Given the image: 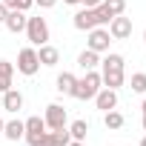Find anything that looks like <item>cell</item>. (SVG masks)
<instances>
[{
    "mask_svg": "<svg viewBox=\"0 0 146 146\" xmlns=\"http://www.w3.org/2000/svg\"><path fill=\"white\" fill-rule=\"evenodd\" d=\"M100 86H103L100 72H98V69H89L83 78H78L75 89H72V98H75V100H92V98L100 92Z\"/></svg>",
    "mask_w": 146,
    "mask_h": 146,
    "instance_id": "6da1fadb",
    "label": "cell"
},
{
    "mask_svg": "<svg viewBox=\"0 0 146 146\" xmlns=\"http://www.w3.org/2000/svg\"><path fill=\"white\" fill-rule=\"evenodd\" d=\"M112 17L98 6V9H80V12H75V17H72V23H75V29H80V32H89V29H95V26H106Z\"/></svg>",
    "mask_w": 146,
    "mask_h": 146,
    "instance_id": "7a4b0ae2",
    "label": "cell"
},
{
    "mask_svg": "<svg viewBox=\"0 0 146 146\" xmlns=\"http://www.w3.org/2000/svg\"><path fill=\"white\" fill-rule=\"evenodd\" d=\"M26 37H29V43L35 49L49 43V23H46V17H29L26 20Z\"/></svg>",
    "mask_w": 146,
    "mask_h": 146,
    "instance_id": "3957f363",
    "label": "cell"
},
{
    "mask_svg": "<svg viewBox=\"0 0 146 146\" xmlns=\"http://www.w3.org/2000/svg\"><path fill=\"white\" fill-rule=\"evenodd\" d=\"M37 69H40L37 49H35V46L20 49V52H17V72H20V75H26V78H32V75H37Z\"/></svg>",
    "mask_w": 146,
    "mask_h": 146,
    "instance_id": "277c9868",
    "label": "cell"
},
{
    "mask_svg": "<svg viewBox=\"0 0 146 146\" xmlns=\"http://www.w3.org/2000/svg\"><path fill=\"white\" fill-rule=\"evenodd\" d=\"M109 46H112V35H109V29H103V26L89 29L86 49H92V52H98V54H106V52H109Z\"/></svg>",
    "mask_w": 146,
    "mask_h": 146,
    "instance_id": "5b68a950",
    "label": "cell"
},
{
    "mask_svg": "<svg viewBox=\"0 0 146 146\" xmlns=\"http://www.w3.org/2000/svg\"><path fill=\"white\" fill-rule=\"evenodd\" d=\"M43 120H46V129H63V126L69 123V115H66V109H63L60 103H49Z\"/></svg>",
    "mask_w": 146,
    "mask_h": 146,
    "instance_id": "8992f818",
    "label": "cell"
},
{
    "mask_svg": "<svg viewBox=\"0 0 146 146\" xmlns=\"http://www.w3.org/2000/svg\"><path fill=\"white\" fill-rule=\"evenodd\" d=\"M109 35H112V40H126V37H132V17H123V15L112 17V20H109Z\"/></svg>",
    "mask_w": 146,
    "mask_h": 146,
    "instance_id": "52a82bcc",
    "label": "cell"
},
{
    "mask_svg": "<svg viewBox=\"0 0 146 146\" xmlns=\"http://www.w3.org/2000/svg\"><path fill=\"white\" fill-rule=\"evenodd\" d=\"M92 100H95V106H98L100 112L117 109V89H106V86H100V92H98Z\"/></svg>",
    "mask_w": 146,
    "mask_h": 146,
    "instance_id": "ba28073f",
    "label": "cell"
},
{
    "mask_svg": "<svg viewBox=\"0 0 146 146\" xmlns=\"http://www.w3.org/2000/svg\"><path fill=\"white\" fill-rule=\"evenodd\" d=\"M26 12H17V9H9V15H6V20H3V26L12 32V35H20V32H26Z\"/></svg>",
    "mask_w": 146,
    "mask_h": 146,
    "instance_id": "9c48e42d",
    "label": "cell"
},
{
    "mask_svg": "<svg viewBox=\"0 0 146 146\" xmlns=\"http://www.w3.org/2000/svg\"><path fill=\"white\" fill-rule=\"evenodd\" d=\"M100 80L106 89H120L126 83V72L123 69H106V72H100Z\"/></svg>",
    "mask_w": 146,
    "mask_h": 146,
    "instance_id": "30bf717a",
    "label": "cell"
},
{
    "mask_svg": "<svg viewBox=\"0 0 146 146\" xmlns=\"http://www.w3.org/2000/svg\"><path fill=\"white\" fill-rule=\"evenodd\" d=\"M0 109L17 115V112L23 109V95H20L17 89H6V92H3V106H0Z\"/></svg>",
    "mask_w": 146,
    "mask_h": 146,
    "instance_id": "8fae6325",
    "label": "cell"
},
{
    "mask_svg": "<svg viewBox=\"0 0 146 146\" xmlns=\"http://www.w3.org/2000/svg\"><path fill=\"white\" fill-rule=\"evenodd\" d=\"M37 60H40V66H57L60 63V52L52 43H43V46H37Z\"/></svg>",
    "mask_w": 146,
    "mask_h": 146,
    "instance_id": "7c38bea8",
    "label": "cell"
},
{
    "mask_svg": "<svg viewBox=\"0 0 146 146\" xmlns=\"http://www.w3.org/2000/svg\"><path fill=\"white\" fill-rule=\"evenodd\" d=\"M78 66H80L83 72L98 69V66H100V54H98V52H92V49H83V52L78 54Z\"/></svg>",
    "mask_w": 146,
    "mask_h": 146,
    "instance_id": "4fadbf2b",
    "label": "cell"
},
{
    "mask_svg": "<svg viewBox=\"0 0 146 146\" xmlns=\"http://www.w3.org/2000/svg\"><path fill=\"white\" fill-rule=\"evenodd\" d=\"M69 140H72V135H69L66 126L63 129H49V135H46V146H69Z\"/></svg>",
    "mask_w": 146,
    "mask_h": 146,
    "instance_id": "5bb4252c",
    "label": "cell"
},
{
    "mask_svg": "<svg viewBox=\"0 0 146 146\" xmlns=\"http://www.w3.org/2000/svg\"><path fill=\"white\" fill-rule=\"evenodd\" d=\"M12 78H15V63L0 60V95L6 89H12Z\"/></svg>",
    "mask_w": 146,
    "mask_h": 146,
    "instance_id": "9a60e30c",
    "label": "cell"
},
{
    "mask_svg": "<svg viewBox=\"0 0 146 146\" xmlns=\"http://www.w3.org/2000/svg\"><path fill=\"white\" fill-rule=\"evenodd\" d=\"M23 135H26V126H23V120H17V117L3 126V137H6V140H20Z\"/></svg>",
    "mask_w": 146,
    "mask_h": 146,
    "instance_id": "2e32d148",
    "label": "cell"
},
{
    "mask_svg": "<svg viewBox=\"0 0 146 146\" xmlns=\"http://www.w3.org/2000/svg\"><path fill=\"white\" fill-rule=\"evenodd\" d=\"M75 83H78V78L72 75V72H63V75H57V80H54V89H57L60 95H72Z\"/></svg>",
    "mask_w": 146,
    "mask_h": 146,
    "instance_id": "e0dca14e",
    "label": "cell"
},
{
    "mask_svg": "<svg viewBox=\"0 0 146 146\" xmlns=\"http://www.w3.org/2000/svg\"><path fill=\"white\" fill-rule=\"evenodd\" d=\"M66 129H69L72 140H86V135H89V123L86 120H72Z\"/></svg>",
    "mask_w": 146,
    "mask_h": 146,
    "instance_id": "ac0fdd59",
    "label": "cell"
},
{
    "mask_svg": "<svg viewBox=\"0 0 146 146\" xmlns=\"http://www.w3.org/2000/svg\"><path fill=\"white\" fill-rule=\"evenodd\" d=\"M100 66H103V72H106V69H126V60H123V54H117V52H106V57L100 60Z\"/></svg>",
    "mask_w": 146,
    "mask_h": 146,
    "instance_id": "d6986e66",
    "label": "cell"
},
{
    "mask_svg": "<svg viewBox=\"0 0 146 146\" xmlns=\"http://www.w3.org/2000/svg\"><path fill=\"white\" fill-rule=\"evenodd\" d=\"M100 9H103L109 17H117V15H123V12H126V0H103Z\"/></svg>",
    "mask_w": 146,
    "mask_h": 146,
    "instance_id": "ffe728a7",
    "label": "cell"
},
{
    "mask_svg": "<svg viewBox=\"0 0 146 146\" xmlns=\"http://www.w3.org/2000/svg\"><path fill=\"white\" fill-rule=\"evenodd\" d=\"M126 120H123V115L117 112V109H109V112H103V126L106 129H120Z\"/></svg>",
    "mask_w": 146,
    "mask_h": 146,
    "instance_id": "44dd1931",
    "label": "cell"
},
{
    "mask_svg": "<svg viewBox=\"0 0 146 146\" xmlns=\"http://www.w3.org/2000/svg\"><path fill=\"white\" fill-rule=\"evenodd\" d=\"M129 89L135 95H146V72H135L129 78Z\"/></svg>",
    "mask_w": 146,
    "mask_h": 146,
    "instance_id": "7402d4cb",
    "label": "cell"
},
{
    "mask_svg": "<svg viewBox=\"0 0 146 146\" xmlns=\"http://www.w3.org/2000/svg\"><path fill=\"white\" fill-rule=\"evenodd\" d=\"M23 126H26V132H46V120L40 115H32L29 120H23Z\"/></svg>",
    "mask_w": 146,
    "mask_h": 146,
    "instance_id": "603a6c76",
    "label": "cell"
},
{
    "mask_svg": "<svg viewBox=\"0 0 146 146\" xmlns=\"http://www.w3.org/2000/svg\"><path fill=\"white\" fill-rule=\"evenodd\" d=\"M46 135H49V132H26L23 140H26L29 146H46Z\"/></svg>",
    "mask_w": 146,
    "mask_h": 146,
    "instance_id": "cb8c5ba5",
    "label": "cell"
},
{
    "mask_svg": "<svg viewBox=\"0 0 146 146\" xmlns=\"http://www.w3.org/2000/svg\"><path fill=\"white\" fill-rule=\"evenodd\" d=\"M6 9H17V12H29L35 6V0H3Z\"/></svg>",
    "mask_w": 146,
    "mask_h": 146,
    "instance_id": "d4e9b609",
    "label": "cell"
},
{
    "mask_svg": "<svg viewBox=\"0 0 146 146\" xmlns=\"http://www.w3.org/2000/svg\"><path fill=\"white\" fill-rule=\"evenodd\" d=\"M57 3V0H35V6H40V9H52Z\"/></svg>",
    "mask_w": 146,
    "mask_h": 146,
    "instance_id": "484cf974",
    "label": "cell"
},
{
    "mask_svg": "<svg viewBox=\"0 0 146 146\" xmlns=\"http://www.w3.org/2000/svg\"><path fill=\"white\" fill-rule=\"evenodd\" d=\"M103 3V0H80V6H86V9H98Z\"/></svg>",
    "mask_w": 146,
    "mask_h": 146,
    "instance_id": "4316f807",
    "label": "cell"
},
{
    "mask_svg": "<svg viewBox=\"0 0 146 146\" xmlns=\"http://www.w3.org/2000/svg\"><path fill=\"white\" fill-rule=\"evenodd\" d=\"M6 15H9V9H6V3H3V0H0V23L6 20Z\"/></svg>",
    "mask_w": 146,
    "mask_h": 146,
    "instance_id": "83f0119b",
    "label": "cell"
},
{
    "mask_svg": "<svg viewBox=\"0 0 146 146\" xmlns=\"http://www.w3.org/2000/svg\"><path fill=\"white\" fill-rule=\"evenodd\" d=\"M140 109H143V117H140V126H143V132H146V98H143V106H140Z\"/></svg>",
    "mask_w": 146,
    "mask_h": 146,
    "instance_id": "f1b7e54d",
    "label": "cell"
},
{
    "mask_svg": "<svg viewBox=\"0 0 146 146\" xmlns=\"http://www.w3.org/2000/svg\"><path fill=\"white\" fill-rule=\"evenodd\" d=\"M69 146H86V140H69Z\"/></svg>",
    "mask_w": 146,
    "mask_h": 146,
    "instance_id": "f546056e",
    "label": "cell"
},
{
    "mask_svg": "<svg viewBox=\"0 0 146 146\" xmlns=\"http://www.w3.org/2000/svg\"><path fill=\"white\" fill-rule=\"evenodd\" d=\"M66 6H80V0H63Z\"/></svg>",
    "mask_w": 146,
    "mask_h": 146,
    "instance_id": "4dcf8cb0",
    "label": "cell"
},
{
    "mask_svg": "<svg viewBox=\"0 0 146 146\" xmlns=\"http://www.w3.org/2000/svg\"><path fill=\"white\" fill-rule=\"evenodd\" d=\"M3 126H6V120H3V117H0V135H3Z\"/></svg>",
    "mask_w": 146,
    "mask_h": 146,
    "instance_id": "1f68e13d",
    "label": "cell"
},
{
    "mask_svg": "<svg viewBox=\"0 0 146 146\" xmlns=\"http://www.w3.org/2000/svg\"><path fill=\"white\" fill-rule=\"evenodd\" d=\"M140 146H146V137H143V140H140Z\"/></svg>",
    "mask_w": 146,
    "mask_h": 146,
    "instance_id": "d6a6232c",
    "label": "cell"
},
{
    "mask_svg": "<svg viewBox=\"0 0 146 146\" xmlns=\"http://www.w3.org/2000/svg\"><path fill=\"white\" fill-rule=\"evenodd\" d=\"M143 43H146V29H143Z\"/></svg>",
    "mask_w": 146,
    "mask_h": 146,
    "instance_id": "836d02e7",
    "label": "cell"
}]
</instances>
